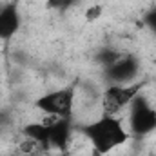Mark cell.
I'll list each match as a JSON object with an SVG mask.
<instances>
[{"label": "cell", "mask_w": 156, "mask_h": 156, "mask_svg": "<svg viewBox=\"0 0 156 156\" xmlns=\"http://www.w3.org/2000/svg\"><path fill=\"white\" fill-rule=\"evenodd\" d=\"M75 131H78L91 144V147L94 149V153L98 156L111 154L115 149L125 145L131 138L129 129L123 127L120 118L104 115V113L100 118L93 122L75 125Z\"/></svg>", "instance_id": "cell-1"}, {"label": "cell", "mask_w": 156, "mask_h": 156, "mask_svg": "<svg viewBox=\"0 0 156 156\" xmlns=\"http://www.w3.org/2000/svg\"><path fill=\"white\" fill-rule=\"evenodd\" d=\"M75 131L73 118H56L47 116L42 122H31L22 127L24 136L33 142L42 151L49 149H58V151H67L71 134Z\"/></svg>", "instance_id": "cell-2"}, {"label": "cell", "mask_w": 156, "mask_h": 156, "mask_svg": "<svg viewBox=\"0 0 156 156\" xmlns=\"http://www.w3.org/2000/svg\"><path fill=\"white\" fill-rule=\"evenodd\" d=\"M75 96H76V87L67 85L60 89L47 91L40 94L33 102V105L44 113L45 116H56V118H73L75 109Z\"/></svg>", "instance_id": "cell-3"}, {"label": "cell", "mask_w": 156, "mask_h": 156, "mask_svg": "<svg viewBox=\"0 0 156 156\" xmlns=\"http://www.w3.org/2000/svg\"><path fill=\"white\" fill-rule=\"evenodd\" d=\"M156 131L154 105L140 93L129 105V133L131 138H145Z\"/></svg>", "instance_id": "cell-4"}, {"label": "cell", "mask_w": 156, "mask_h": 156, "mask_svg": "<svg viewBox=\"0 0 156 156\" xmlns=\"http://www.w3.org/2000/svg\"><path fill=\"white\" fill-rule=\"evenodd\" d=\"M142 85L144 83H140V82L127 83V85H107L102 94L104 115L118 116L125 107L131 105V102L136 98V94H140Z\"/></svg>", "instance_id": "cell-5"}, {"label": "cell", "mask_w": 156, "mask_h": 156, "mask_svg": "<svg viewBox=\"0 0 156 156\" xmlns=\"http://www.w3.org/2000/svg\"><path fill=\"white\" fill-rule=\"evenodd\" d=\"M140 73V60L133 55H123L104 67V80L107 85H127L134 83Z\"/></svg>", "instance_id": "cell-6"}, {"label": "cell", "mask_w": 156, "mask_h": 156, "mask_svg": "<svg viewBox=\"0 0 156 156\" xmlns=\"http://www.w3.org/2000/svg\"><path fill=\"white\" fill-rule=\"evenodd\" d=\"M22 27L20 0H9L0 7V40L9 42Z\"/></svg>", "instance_id": "cell-7"}, {"label": "cell", "mask_w": 156, "mask_h": 156, "mask_svg": "<svg viewBox=\"0 0 156 156\" xmlns=\"http://www.w3.org/2000/svg\"><path fill=\"white\" fill-rule=\"evenodd\" d=\"M120 56H122V51H116V49H113V47H102V49H98V51L94 53L93 60L96 62V66H100V67L104 69V67H107L109 64H113L115 60H118Z\"/></svg>", "instance_id": "cell-8"}, {"label": "cell", "mask_w": 156, "mask_h": 156, "mask_svg": "<svg viewBox=\"0 0 156 156\" xmlns=\"http://www.w3.org/2000/svg\"><path fill=\"white\" fill-rule=\"evenodd\" d=\"M80 0H47V7L51 9H58V11H67L71 7H75Z\"/></svg>", "instance_id": "cell-9"}, {"label": "cell", "mask_w": 156, "mask_h": 156, "mask_svg": "<svg viewBox=\"0 0 156 156\" xmlns=\"http://www.w3.org/2000/svg\"><path fill=\"white\" fill-rule=\"evenodd\" d=\"M144 26L153 33L156 37V7H151V9H147L145 11V15H144Z\"/></svg>", "instance_id": "cell-10"}, {"label": "cell", "mask_w": 156, "mask_h": 156, "mask_svg": "<svg viewBox=\"0 0 156 156\" xmlns=\"http://www.w3.org/2000/svg\"><path fill=\"white\" fill-rule=\"evenodd\" d=\"M100 15H102V5H93V7H89L85 11V20L87 22H94V20L100 18Z\"/></svg>", "instance_id": "cell-11"}, {"label": "cell", "mask_w": 156, "mask_h": 156, "mask_svg": "<svg viewBox=\"0 0 156 156\" xmlns=\"http://www.w3.org/2000/svg\"><path fill=\"white\" fill-rule=\"evenodd\" d=\"M11 123H13V120H11V113H9V111H0V131L7 129Z\"/></svg>", "instance_id": "cell-12"}]
</instances>
